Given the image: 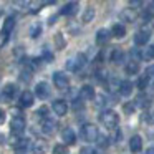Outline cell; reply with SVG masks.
I'll list each match as a JSON object with an SVG mask.
<instances>
[{"label":"cell","mask_w":154,"mask_h":154,"mask_svg":"<svg viewBox=\"0 0 154 154\" xmlns=\"http://www.w3.org/2000/svg\"><path fill=\"white\" fill-rule=\"evenodd\" d=\"M144 75H146L147 78H154V65H149V66L146 68V71H144Z\"/></svg>","instance_id":"cell-34"},{"label":"cell","mask_w":154,"mask_h":154,"mask_svg":"<svg viewBox=\"0 0 154 154\" xmlns=\"http://www.w3.org/2000/svg\"><path fill=\"white\" fill-rule=\"evenodd\" d=\"M14 28H15V18L14 17H8V18H5V22H4V27H2V35H4L5 38L8 37V35L14 32Z\"/></svg>","instance_id":"cell-8"},{"label":"cell","mask_w":154,"mask_h":154,"mask_svg":"<svg viewBox=\"0 0 154 154\" xmlns=\"http://www.w3.org/2000/svg\"><path fill=\"white\" fill-rule=\"evenodd\" d=\"M96 106H103V104H104V96H98L96 98Z\"/></svg>","instance_id":"cell-38"},{"label":"cell","mask_w":154,"mask_h":154,"mask_svg":"<svg viewBox=\"0 0 154 154\" xmlns=\"http://www.w3.org/2000/svg\"><path fill=\"white\" fill-rule=\"evenodd\" d=\"M123 58H124L123 51H121V50H118V48L113 51V55H111V61H113V63H116V65L123 63Z\"/></svg>","instance_id":"cell-25"},{"label":"cell","mask_w":154,"mask_h":154,"mask_svg":"<svg viewBox=\"0 0 154 154\" xmlns=\"http://www.w3.org/2000/svg\"><path fill=\"white\" fill-rule=\"evenodd\" d=\"M111 35L116 37V38H123L124 35H126V28H124L121 23H116V25H113V28H111Z\"/></svg>","instance_id":"cell-20"},{"label":"cell","mask_w":154,"mask_h":154,"mask_svg":"<svg viewBox=\"0 0 154 154\" xmlns=\"http://www.w3.org/2000/svg\"><path fill=\"white\" fill-rule=\"evenodd\" d=\"M40 33H42V27H40V25H37V27H35L33 30H32V37H33V38H37Z\"/></svg>","instance_id":"cell-35"},{"label":"cell","mask_w":154,"mask_h":154,"mask_svg":"<svg viewBox=\"0 0 154 154\" xmlns=\"http://www.w3.org/2000/svg\"><path fill=\"white\" fill-rule=\"evenodd\" d=\"M33 152L35 154H45L47 152V143L45 141H37V144L33 146Z\"/></svg>","instance_id":"cell-24"},{"label":"cell","mask_w":154,"mask_h":154,"mask_svg":"<svg viewBox=\"0 0 154 154\" xmlns=\"http://www.w3.org/2000/svg\"><path fill=\"white\" fill-rule=\"evenodd\" d=\"M100 144H101V146H108V139H106V137H101Z\"/></svg>","instance_id":"cell-39"},{"label":"cell","mask_w":154,"mask_h":154,"mask_svg":"<svg viewBox=\"0 0 154 154\" xmlns=\"http://www.w3.org/2000/svg\"><path fill=\"white\" fill-rule=\"evenodd\" d=\"M33 93H32V91H23V93L20 94V104L23 108H30L32 104H33Z\"/></svg>","instance_id":"cell-9"},{"label":"cell","mask_w":154,"mask_h":154,"mask_svg":"<svg viewBox=\"0 0 154 154\" xmlns=\"http://www.w3.org/2000/svg\"><path fill=\"white\" fill-rule=\"evenodd\" d=\"M78 7H80V5H78V2H68V4L65 5L63 8H61L60 14H61V15H66V17H70V15H75V14L78 12Z\"/></svg>","instance_id":"cell-10"},{"label":"cell","mask_w":154,"mask_h":154,"mask_svg":"<svg viewBox=\"0 0 154 154\" xmlns=\"http://www.w3.org/2000/svg\"><path fill=\"white\" fill-rule=\"evenodd\" d=\"M134 106H136V104H133V103H129V104H126V106H124V111H126L128 114L131 113V111L134 109Z\"/></svg>","instance_id":"cell-36"},{"label":"cell","mask_w":154,"mask_h":154,"mask_svg":"<svg viewBox=\"0 0 154 154\" xmlns=\"http://www.w3.org/2000/svg\"><path fill=\"white\" fill-rule=\"evenodd\" d=\"M119 93L123 94V96H129V94L133 93V83H131V81H121Z\"/></svg>","instance_id":"cell-19"},{"label":"cell","mask_w":154,"mask_h":154,"mask_svg":"<svg viewBox=\"0 0 154 154\" xmlns=\"http://www.w3.org/2000/svg\"><path fill=\"white\" fill-rule=\"evenodd\" d=\"M80 154H98V152H96V149H93V147H90V146H85V147H81Z\"/></svg>","instance_id":"cell-33"},{"label":"cell","mask_w":154,"mask_h":154,"mask_svg":"<svg viewBox=\"0 0 154 154\" xmlns=\"http://www.w3.org/2000/svg\"><path fill=\"white\" fill-rule=\"evenodd\" d=\"M27 128V123L22 116H14L12 118V123H10V129L14 134H22Z\"/></svg>","instance_id":"cell-5"},{"label":"cell","mask_w":154,"mask_h":154,"mask_svg":"<svg viewBox=\"0 0 154 154\" xmlns=\"http://www.w3.org/2000/svg\"><path fill=\"white\" fill-rule=\"evenodd\" d=\"M57 45H58V50H61V48H65V42H63V35L61 33H57Z\"/></svg>","instance_id":"cell-32"},{"label":"cell","mask_w":154,"mask_h":154,"mask_svg":"<svg viewBox=\"0 0 154 154\" xmlns=\"http://www.w3.org/2000/svg\"><path fill=\"white\" fill-rule=\"evenodd\" d=\"M15 93H17V86H15V85H12V83L5 85V88H4V94H5V96H7V98H14Z\"/></svg>","instance_id":"cell-23"},{"label":"cell","mask_w":154,"mask_h":154,"mask_svg":"<svg viewBox=\"0 0 154 154\" xmlns=\"http://www.w3.org/2000/svg\"><path fill=\"white\" fill-rule=\"evenodd\" d=\"M35 93H37V96L40 98V100H47V98L50 96V86H48V83L40 81V83L35 86Z\"/></svg>","instance_id":"cell-6"},{"label":"cell","mask_w":154,"mask_h":154,"mask_svg":"<svg viewBox=\"0 0 154 154\" xmlns=\"http://www.w3.org/2000/svg\"><path fill=\"white\" fill-rule=\"evenodd\" d=\"M129 5H131V7H139V5H141V2L134 0V2H129Z\"/></svg>","instance_id":"cell-41"},{"label":"cell","mask_w":154,"mask_h":154,"mask_svg":"<svg viewBox=\"0 0 154 154\" xmlns=\"http://www.w3.org/2000/svg\"><path fill=\"white\" fill-rule=\"evenodd\" d=\"M12 146L17 152H25V151L30 147V141L28 139H17V141H12Z\"/></svg>","instance_id":"cell-11"},{"label":"cell","mask_w":154,"mask_h":154,"mask_svg":"<svg viewBox=\"0 0 154 154\" xmlns=\"http://www.w3.org/2000/svg\"><path fill=\"white\" fill-rule=\"evenodd\" d=\"M53 154H68V151H66V147H65V146L58 144V146L53 147Z\"/></svg>","instance_id":"cell-31"},{"label":"cell","mask_w":154,"mask_h":154,"mask_svg":"<svg viewBox=\"0 0 154 154\" xmlns=\"http://www.w3.org/2000/svg\"><path fill=\"white\" fill-rule=\"evenodd\" d=\"M149 103H151V100L147 96H144V94H141V96H137L136 98V106H139V108H146V106H149Z\"/></svg>","instance_id":"cell-26"},{"label":"cell","mask_w":154,"mask_h":154,"mask_svg":"<svg viewBox=\"0 0 154 154\" xmlns=\"http://www.w3.org/2000/svg\"><path fill=\"white\" fill-rule=\"evenodd\" d=\"M137 71H139V63H137L136 60H131L129 63L126 65V73L128 75H136Z\"/></svg>","instance_id":"cell-21"},{"label":"cell","mask_w":154,"mask_h":154,"mask_svg":"<svg viewBox=\"0 0 154 154\" xmlns=\"http://www.w3.org/2000/svg\"><path fill=\"white\" fill-rule=\"evenodd\" d=\"M0 14H2V12H0Z\"/></svg>","instance_id":"cell-44"},{"label":"cell","mask_w":154,"mask_h":154,"mask_svg":"<svg viewBox=\"0 0 154 154\" xmlns=\"http://www.w3.org/2000/svg\"><path fill=\"white\" fill-rule=\"evenodd\" d=\"M149 37L151 35L147 33V32H137L136 35H134V43L136 45H139V47H143V45H146L147 42H149Z\"/></svg>","instance_id":"cell-15"},{"label":"cell","mask_w":154,"mask_h":154,"mask_svg":"<svg viewBox=\"0 0 154 154\" xmlns=\"http://www.w3.org/2000/svg\"><path fill=\"white\" fill-rule=\"evenodd\" d=\"M61 137H63L65 144H68V146H71V144H75V141H76V136H75L73 129H70V128H66V129L61 133Z\"/></svg>","instance_id":"cell-16"},{"label":"cell","mask_w":154,"mask_h":154,"mask_svg":"<svg viewBox=\"0 0 154 154\" xmlns=\"http://www.w3.org/2000/svg\"><path fill=\"white\" fill-rule=\"evenodd\" d=\"M81 136H83L85 141H90V143H93V141L98 139L100 133H98V128L94 126V124H85V126L81 128Z\"/></svg>","instance_id":"cell-3"},{"label":"cell","mask_w":154,"mask_h":154,"mask_svg":"<svg viewBox=\"0 0 154 154\" xmlns=\"http://www.w3.org/2000/svg\"><path fill=\"white\" fill-rule=\"evenodd\" d=\"M146 154H154V146H151L149 149H146Z\"/></svg>","instance_id":"cell-42"},{"label":"cell","mask_w":154,"mask_h":154,"mask_svg":"<svg viewBox=\"0 0 154 154\" xmlns=\"http://www.w3.org/2000/svg\"><path fill=\"white\" fill-rule=\"evenodd\" d=\"M94 18V10L91 7H88L86 10H85V14H83V18H81V20L85 22V23H90L91 20H93Z\"/></svg>","instance_id":"cell-27"},{"label":"cell","mask_w":154,"mask_h":154,"mask_svg":"<svg viewBox=\"0 0 154 154\" xmlns=\"http://www.w3.org/2000/svg\"><path fill=\"white\" fill-rule=\"evenodd\" d=\"M147 83H149V78L144 75V76H141L139 81H137V88H139V90H144V88L147 86Z\"/></svg>","instance_id":"cell-29"},{"label":"cell","mask_w":154,"mask_h":154,"mask_svg":"<svg viewBox=\"0 0 154 154\" xmlns=\"http://www.w3.org/2000/svg\"><path fill=\"white\" fill-rule=\"evenodd\" d=\"M53 83L58 90H66L68 85H70V80H68V76L63 71H55L53 73Z\"/></svg>","instance_id":"cell-4"},{"label":"cell","mask_w":154,"mask_h":154,"mask_svg":"<svg viewBox=\"0 0 154 154\" xmlns=\"http://www.w3.org/2000/svg\"><path fill=\"white\" fill-rule=\"evenodd\" d=\"M5 121V113H4V109H0V123H4Z\"/></svg>","instance_id":"cell-40"},{"label":"cell","mask_w":154,"mask_h":154,"mask_svg":"<svg viewBox=\"0 0 154 154\" xmlns=\"http://www.w3.org/2000/svg\"><path fill=\"white\" fill-rule=\"evenodd\" d=\"M152 7H154V2H152Z\"/></svg>","instance_id":"cell-43"},{"label":"cell","mask_w":154,"mask_h":154,"mask_svg":"<svg viewBox=\"0 0 154 154\" xmlns=\"http://www.w3.org/2000/svg\"><path fill=\"white\" fill-rule=\"evenodd\" d=\"M85 65H86V57H85L83 53L75 55V58H71V60L66 61V68L70 71H80Z\"/></svg>","instance_id":"cell-2"},{"label":"cell","mask_w":154,"mask_h":154,"mask_svg":"<svg viewBox=\"0 0 154 154\" xmlns=\"http://www.w3.org/2000/svg\"><path fill=\"white\" fill-rule=\"evenodd\" d=\"M121 20L123 22H129V23H133L134 20H136V12L133 10V8H124L123 12H121Z\"/></svg>","instance_id":"cell-17"},{"label":"cell","mask_w":154,"mask_h":154,"mask_svg":"<svg viewBox=\"0 0 154 154\" xmlns=\"http://www.w3.org/2000/svg\"><path fill=\"white\" fill-rule=\"evenodd\" d=\"M55 129H57V123H55L53 119H43V123H42V131H43L45 134H51L55 133Z\"/></svg>","instance_id":"cell-13"},{"label":"cell","mask_w":154,"mask_h":154,"mask_svg":"<svg viewBox=\"0 0 154 154\" xmlns=\"http://www.w3.org/2000/svg\"><path fill=\"white\" fill-rule=\"evenodd\" d=\"M143 58L144 60H154V45H149V47L144 50Z\"/></svg>","instance_id":"cell-28"},{"label":"cell","mask_w":154,"mask_h":154,"mask_svg":"<svg viewBox=\"0 0 154 154\" xmlns=\"http://www.w3.org/2000/svg\"><path fill=\"white\" fill-rule=\"evenodd\" d=\"M37 114H38L40 118H43V119H48V108H47V106H42L40 109L37 111Z\"/></svg>","instance_id":"cell-30"},{"label":"cell","mask_w":154,"mask_h":154,"mask_svg":"<svg viewBox=\"0 0 154 154\" xmlns=\"http://www.w3.org/2000/svg\"><path fill=\"white\" fill-rule=\"evenodd\" d=\"M129 149L133 151V152H139L141 149H143V139H141V136H133L129 141Z\"/></svg>","instance_id":"cell-14"},{"label":"cell","mask_w":154,"mask_h":154,"mask_svg":"<svg viewBox=\"0 0 154 154\" xmlns=\"http://www.w3.org/2000/svg\"><path fill=\"white\" fill-rule=\"evenodd\" d=\"M48 4H51V2H30V12L32 14H37L38 10H42V7H45V5H48Z\"/></svg>","instance_id":"cell-22"},{"label":"cell","mask_w":154,"mask_h":154,"mask_svg":"<svg viewBox=\"0 0 154 154\" xmlns=\"http://www.w3.org/2000/svg\"><path fill=\"white\" fill-rule=\"evenodd\" d=\"M109 35H111V32L106 30V28H101V30H98V33H96V43L104 45L108 40H109Z\"/></svg>","instance_id":"cell-18"},{"label":"cell","mask_w":154,"mask_h":154,"mask_svg":"<svg viewBox=\"0 0 154 154\" xmlns=\"http://www.w3.org/2000/svg\"><path fill=\"white\" fill-rule=\"evenodd\" d=\"M100 121L108 128V129H114V128L118 126V123H119V118H118L116 111L106 109V111H103V113L100 114Z\"/></svg>","instance_id":"cell-1"},{"label":"cell","mask_w":154,"mask_h":154,"mask_svg":"<svg viewBox=\"0 0 154 154\" xmlns=\"http://www.w3.org/2000/svg\"><path fill=\"white\" fill-rule=\"evenodd\" d=\"M80 96H81V100H85V101L93 100V98H94V90H93V86H90V85H85V86H81Z\"/></svg>","instance_id":"cell-12"},{"label":"cell","mask_w":154,"mask_h":154,"mask_svg":"<svg viewBox=\"0 0 154 154\" xmlns=\"http://www.w3.org/2000/svg\"><path fill=\"white\" fill-rule=\"evenodd\" d=\"M53 111H55V114H58V116H65V114H66V111H68L66 101H63V100H55V101H53Z\"/></svg>","instance_id":"cell-7"},{"label":"cell","mask_w":154,"mask_h":154,"mask_svg":"<svg viewBox=\"0 0 154 154\" xmlns=\"http://www.w3.org/2000/svg\"><path fill=\"white\" fill-rule=\"evenodd\" d=\"M43 55H45V58H47L48 61H51V60H53V57H51V53L48 51V48H45V50H43Z\"/></svg>","instance_id":"cell-37"}]
</instances>
